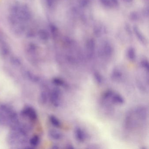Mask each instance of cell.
Here are the masks:
<instances>
[{
	"instance_id": "6da1fadb",
	"label": "cell",
	"mask_w": 149,
	"mask_h": 149,
	"mask_svg": "<svg viewBox=\"0 0 149 149\" xmlns=\"http://www.w3.org/2000/svg\"><path fill=\"white\" fill-rule=\"evenodd\" d=\"M27 129L20 123L11 127L7 135V142L10 146H24L28 142Z\"/></svg>"
},
{
	"instance_id": "7a4b0ae2",
	"label": "cell",
	"mask_w": 149,
	"mask_h": 149,
	"mask_svg": "<svg viewBox=\"0 0 149 149\" xmlns=\"http://www.w3.org/2000/svg\"><path fill=\"white\" fill-rule=\"evenodd\" d=\"M19 123L17 111L6 104H0V125L10 128Z\"/></svg>"
},
{
	"instance_id": "3957f363",
	"label": "cell",
	"mask_w": 149,
	"mask_h": 149,
	"mask_svg": "<svg viewBox=\"0 0 149 149\" xmlns=\"http://www.w3.org/2000/svg\"><path fill=\"white\" fill-rule=\"evenodd\" d=\"M102 100L105 103H111L116 105H122L125 102L124 98L120 94L111 90L104 92L102 95Z\"/></svg>"
},
{
	"instance_id": "277c9868",
	"label": "cell",
	"mask_w": 149,
	"mask_h": 149,
	"mask_svg": "<svg viewBox=\"0 0 149 149\" xmlns=\"http://www.w3.org/2000/svg\"><path fill=\"white\" fill-rule=\"evenodd\" d=\"M113 48L109 42L104 41L99 47L98 54L99 57L104 60H109L113 54Z\"/></svg>"
},
{
	"instance_id": "5b68a950",
	"label": "cell",
	"mask_w": 149,
	"mask_h": 149,
	"mask_svg": "<svg viewBox=\"0 0 149 149\" xmlns=\"http://www.w3.org/2000/svg\"><path fill=\"white\" fill-rule=\"evenodd\" d=\"M49 99L54 107H59L62 101V92L60 89L58 87L53 88L49 92Z\"/></svg>"
},
{
	"instance_id": "8992f818",
	"label": "cell",
	"mask_w": 149,
	"mask_h": 149,
	"mask_svg": "<svg viewBox=\"0 0 149 149\" xmlns=\"http://www.w3.org/2000/svg\"><path fill=\"white\" fill-rule=\"evenodd\" d=\"M14 17L17 18L19 21L22 22H26L31 19V11L26 5H20L16 16Z\"/></svg>"
},
{
	"instance_id": "52a82bcc",
	"label": "cell",
	"mask_w": 149,
	"mask_h": 149,
	"mask_svg": "<svg viewBox=\"0 0 149 149\" xmlns=\"http://www.w3.org/2000/svg\"><path fill=\"white\" fill-rule=\"evenodd\" d=\"M132 111L134 115L140 122H145L148 118V109L145 105H139L135 108Z\"/></svg>"
},
{
	"instance_id": "ba28073f",
	"label": "cell",
	"mask_w": 149,
	"mask_h": 149,
	"mask_svg": "<svg viewBox=\"0 0 149 149\" xmlns=\"http://www.w3.org/2000/svg\"><path fill=\"white\" fill-rule=\"evenodd\" d=\"M21 114L22 116L27 118L32 122L36 121L38 118V114L35 109L30 105H27L22 110Z\"/></svg>"
},
{
	"instance_id": "9c48e42d",
	"label": "cell",
	"mask_w": 149,
	"mask_h": 149,
	"mask_svg": "<svg viewBox=\"0 0 149 149\" xmlns=\"http://www.w3.org/2000/svg\"><path fill=\"white\" fill-rule=\"evenodd\" d=\"M96 42L95 40L90 38L86 40L85 43V54L87 58L89 60L93 59L95 54Z\"/></svg>"
},
{
	"instance_id": "30bf717a",
	"label": "cell",
	"mask_w": 149,
	"mask_h": 149,
	"mask_svg": "<svg viewBox=\"0 0 149 149\" xmlns=\"http://www.w3.org/2000/svg\"><path fill=\"white\" fill-rule=\"evenodd\" d=\"M74 135L77 141L80 143H84L88 138V135L86 131L79 126L75 128Z\"/></svg>"
},
{
	"instance_id": "8fae6325",
	"label": "cell",
	"mask_w": 149,
	"mask_h": 149,
	"mask_svg": "<svg viewBox=\"0 0 149 149\" xmlns=\"http://www.w3.org/2000/svg\"><path fill=\"white\" fill-rule=\"evenodd\" d=\"M111 77L112 80L114 81L120 82L123 79V73L120 68L115 67L111 71Z\"/></svg>"
},
{
	"instance_id": "7c38bea8",
	"label": "cell",
	"mask_w": 149,
	"mask_h": 149,
	"mask_svg": "<svg viewBox=\"0 0 149 149\" xmlns=\"http://www.w3.org/2000/svg\"><path fill=\"white\" fill-rule=\"evenodd\" d=\"M133 31L137 40L143 45H146L147 43V40L139 28L137 26H134L133 27Z\"/></svg>"
},
{
	"instance_id": "4fadbf2b",
	"label": "cell",
	"mask_w": 149,
	"mask_h": 149,
	"mask_svg": "<svg viewBox=\"0 0 149 149\" xmlns=\"http://www.w3.org/2000/svg\"><path fill=\"white\" fill-rule=\"evenodd\" d=\"M103 6L107 8H116L119 5L118 0H99Z\"/></svg>"
},
{
	"instance_id": "5bb4252c",
	"label": "cell",
	"mask_w": 149,
	"mask_h": 149,
	"mask_svg": "<svg viewBox=\"0 0 149 149\" xmlns=\"http://www.w3.org/2000/svg\"><path fill=\"white\" fill-rule=\"evenodd\" d=\"M93 32L96 37H101L106 33V28L103 25L100 24H97L94 27Z\"/></svg>"
},
{
	"instance_id": "9a60e30c",
	"label": "cell",
	"mask_w": 149,
	"mask_h": 149,
	"mask_svg": "<svg viewBox=\"0 0 149 149\" xmlns=\"http://www.w3.org/2000/svg\"><path fill=\"white\" fill-rule=\"evenodd\" d=\"M48 135L50 138L53 140H60L63 138V135L61 132L56 130H49Z\"/></svg>"
},
{
	"instance_id": "2e32d148",
	"label": "cell",
	"mask_w": 149,
	"mask_h": 149,
	"mask_svg": "<svg viewBox=\"0 0 149 149\" xmlns=\"http://www.w3.org/2000/svg\"><path fill=\"white\" fill-rule=\"evenodd\" d=\"M0 48L1 54L3 56H7L9 53V49L7 44L0 37Z\"/></svg>"
},
{
	"instance_id": "e0dca14e",
	"label": "cell",
	"mask_w": 149,
	"mask_h": 149,
	"mask_svg": "<svg viewBox=\"0 0 149 149\" xmlns=\"http://www.w3.org/2000/svg\"><path fill=\"white\" fill-rule=\"evenodd\" d=\"M127 58L131 61H134L136 58V52L135 49L132 47H129L126 51Z\"/></svg>"
},
{
	"instance_id": "ac0fdd59",
	"label": "cell",
	"mask_w": 149,
	"mask_h": 149,
	"mask_svg": "<svg viewBox=\"0 0 149 149\" xmlns=\"http://www.w3.org/2000/svg\"><path fill=\"white\" fill-rule=\"evenodd\" d=\"M49 97V92H47L46 91H42L40 92L39 96V101L42 104L47 103Z\"/></svg>"
},
{
	"instance_id": "d6986e66",
	"label": "cell",
	"mask_w": 149,
	"mask_h": 149,
	"mask_svg": "<svg viewBox=\"0 0 149 149\" xmlns=\"http://www.w3.org/2000/svg\"><path fill=\"white\" fill-rule=\"evenodd\" d=\"M49 118V122L54 127L60 128L61 126V123L57 117L54 115H50Z\"/></svg>"
},
{
	"instance_id": "ffe728a7",
	"label": "cell",
	"mask_w": 149,
	"mask_h": 149,
	"mask_svg": "<svg viewBox=\"0 0 149 149\" xmlns=\"http://www.w3.org/2000/svg\"><path fill=\"white\" fill-rule=\"evenodd\" d=\"M40 142V139L38 135H34L29 140L30 146L33 148L37 147Z\"/></svg>"
},
{
	"instance_id": "44dd1931",
	"label": "cell",
	"mask_w": 149,
	"mask_h": 149,
	"mask_svg": "<svg viewBox=\"0 0 149 149\" xmlns=\"http://www.w3.org/2000/svg\"><path fill=\"white\" fill-rule=\"evenodd\" d=\"M39 38L43 41L48 40L49 39V35L48 32L45 29H40L38 33Z\"/></svg>"
},
{
	"instance_id": "7402d4cb",
	"label": "cell",
	"mask_w": 149,
	"mask_h": 149,
	"mask_svg": "<svg viewBox=\"0 0 149 149\" xmlns=\"http://www.w3.org/2000/svg\"><path fill=\"white\" fill-rule=\"evenodd\" d=\"M93 76L96 82L99 85L102 84L103 82V78L102 76L97 71H95L93 73Z\"/></svg>"
},
{
	"instance_id": "603a6c76",
	"label": "cell",
	"mask_w": 149,
	"mask_h": 149,
	"mask_svg": "<svg viewBox=\"0 0 149 149\" xmlns=\"http://www.w3.org/2000/svg\"><path fill=\"white\" fill-rule=\"evenodd\" d=\"M140 66L146 74H149V63L148 60L146 59H143L141 60L140 62Z\"/></svg>"
},
{
	"instance_id": "cb8c5ba5",
	"label": "cell",
	"mask_w": 149,
	"mask_h": 149,
	"mask_svg": "<svg viewBox=\"0 0 149 149\" xmlns=\"http://www.w3.org/2000/svg\"><path fill=\"white\" fill-rule=\"evenodd\" d=\"M52 82L57 87H64L66 86L65 82L62 79L59 77H54L53 78Z\"/></svg>"
},
{
	"instance_id": "d4e9b609",
	"label": "cell",
	"mask_w": 149,
	"mask_h": 149,
	"mask_svg": "<svg viewBox=\"0 0 149 149\" xmlns=\"http://www.w3.org/2000/svg\"><path fill=\"white\" fill-rule=\"evenodd\" d=\"M26 75L27 77L32 81L34 82H38L40 81V78L39 77L33 73H32L29 71H26Z\"/></svg>"
},
{
	"instance_id": "484cf974",
	"label": "cell",
	"mask_w": 149,
	"mask_h": 149,
	"mask_svg": "<svg viewBox=\"0 0 149 149\" xmlns=\"http://www.w3.org/2000/svg\"><path fill=\"white\" fill-rule=\"evenodd\" d=\"M49 28H50V32H51L53 37L54 38L57 37V36H58V33H59V31H58V29L57 27L54 24H51L50 25Z\"/></svg>"
},
{
	"instance_id": "4316f807",
	"label": "cell",
	"mask_w": 149,
	"mask_h": 149,
	"mask_svg": "<svg viewBox=\"0 0 149 149\" xmlns=\"http://www.w3.org/2000/svg\"><path fill=\"white\" fill-rule=\"evenodd\" d=\"M139 17V15L136 12H131L129 15V18L130 20L133 22L137 21L138 20Z\"/></svg>"
},
{
	"instance_id": "83f0119b",
	"label": "cell",
	"mask_w": 149,
	"mask_h": 149,
	"mask_svg": "<svg viewBox=\"0 0 149 149\" xmlns=\"http://www.w3.org/2000/svg\"><path fill=\"white\" fill-rule=\"evenodd\" d=\"M142 13H143V15L144 17L148 18L149 15V7L148 6H146L142 10Z\"/></svg>"
},
{
	"instance_id": "f1b7e54d",
	"label": "cell",
	"mask_w": 149,
	"mask_h": 149,
	"mask_svg": "<svg viewBox=\"0 0 149 149\" xmlns=\"http://www.w3.org/2000/svg\"><path fill=\"white\" fill-rule=\"evenodd\" d=\"M89 0H80V4L82 7H85L88 5Z\"/></svg>"
},
{
	"instance_id": "f546056e",
	"label": "cell",
	"mask_w": 149,
	"mask_h": 149,
	"mask_svg": "<svg viewBox=\"0 0 149 149\" xmlns=\"http://www.w3.org/2000/svg\"><path fill=\"white\" fill-rule=\"evenodd\" d=\"M11 60H12V62H13L14 64H15V65H20V64H21L20 61V60H19L18 58H17V57H12Z\"/></svg>"
},
{
	"instance_id": "4dcf8cb0",
	"label": "cell",
	"mask_w": 149,
	"mask_h": 149,
	"mask_svg": "<svg viewBox=\"0 0 149 149\" xmlns=\"http://www.w3.org/2000/svg\"><path fill=\"white\" fill-rule=\"evenodd\" d=\"M125 30H126V32L128 33V34L131 35L132 34V29L131 28L130 26V25L129 24H126L125 26Z\"/></svg>"
},
{
	"instance_id": "1f68e13d",
	"label": "cell",
	"mask_w": 149,
	"mask_h": 149,
	"mask_svg": "<svg viewBox=\"0 0 149 149\" xmlns=\"http://www.w3.org/2000/svg\"><path fill=\"white\" fill-rule=\"evenodd\" d=\"M72 145L68 144L67 145V148H69V149H74V147L72 146Z\"/></svg>"
},
{
	"instance_id": "d6a6232c",
	"label": "cell",
	"mask_w": 149,
	"mask_h": 149,
	"mask_svg": "<svg viewBox=\"0 0 149 149\" xmlns=\"http://www.w3.org/2000/svg\"><path fill=\"white\" fill-rule=\"evenodd\" d=\"M133 1V0H123V1L126 2V3H130V2H132Z\"/></svg>"
},
{
	"instance_id": "836d02e7",
	"label": "cell",
	"mask_w": 149,
	"mask_h": 149,
	"mask_svg": "<svg viewBox=\"0 0 149 149\" xmlns=\"http://www.w3.org/2000/svg\"><path fill=\"white\" fill-rule=\"evenodd\" d=\"M145 1H149V0H145Z\"/></svg>"
},
{
	"instance_id": "e575fe53",
	"label": "cell",
	"mask_w": 149,
	"mask_h": 149,
	"mask_svg": "<svg viewBox=\"0 0 149 149\" xmlns=\"http://www.w3.org/2000/svg\"><path fill=\"white\" fill-rule=\"evenodd\" d=\"M56 1H57V0H56Z\"/></svg>"
}]
</instances>
